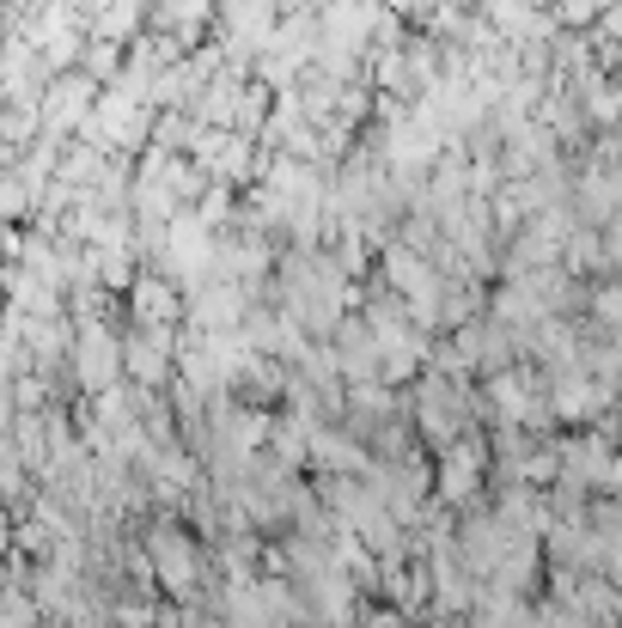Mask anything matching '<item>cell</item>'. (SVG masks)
I'll return each mask as SVG.
<instances>
[{"label": "cell", "mask_w": 622, "mask_h": 628, "mask_svg": "<svg viewBox=\"0 0 622 628\" xmlns=\"http://www.w3.org/2000/svg\"><path fill=\"white\" fill-rule=\"evenodd\" d=\"M159 574H165L171 592H190V579H196V555H190V543L159 537Z\"/></svg>", "instance_id": "obj_1"}]
</instances>
